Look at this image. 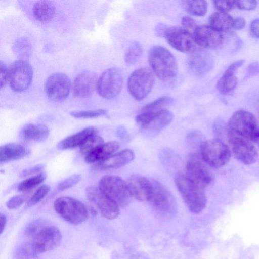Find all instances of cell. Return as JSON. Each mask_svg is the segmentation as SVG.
Returning a JSON list of instances; mask_svg holds the SVG:
<instances>
[{"instance_id": "cell-27", "label": "cell", "mask_w": 259, "mask_h": 259, "mask_svg": "<svg viewBox=\"0 0 259 259\" xmlns=\"http://www.w3.org/2000/svg\"><path fill=\"white\" fill-rule=\"evenodd\" d=\"M173 118V114L167 109L153 111L150 122L144 130L152 133L159 132L168 125Z\"/></svg>"}, {"instance_id": "cell-19", "label": "cell", "mask_w": 259, "mask_h": 259, "mask_svg": "<svg viewBox=\"0 0 259 259\" xmlns=\"http://www.w3.org/2000/svg\"><path fill=\"white\" fill-rule=\"evenodd\" d=\"M97 74L92 71H86L80 73L73 83L74 96L83 98L91 95L97 88Z\"/></svg>"}, {"instance_id": "cell-34", "label": "cell", "mask_w": 259, "mask_h": 259, "mask_svg": "<svg viewBox=\"0 0 259 259\" xmlns=\"http://www.w3.org/2000/svg\"><path fill=\"white\" fill-rule=\"evenodd\" d=\"M104 143L103 139L96 134L89 137L80 147V152L86 155Z\"/></svg>"}, {"instance_id": "cell-2", "label": "cell", "mask_w": 259, "mask_h": 259, "mask_svg": "<svg viewBox=\"0 0 259 259\" xmlns=\"http://www.w3.org/2000/svg\"><path fill=\"white\" fill-rule=\"evenodd\" d=\"M148 59L152 71L160 80L169 81L177 75L176 60L166 48L160 46H153L149 50Z\"/></svg>"}, {"instance_id": "cell-43", "label": "cell", "mask_w": 259, "mask_h": 259, "mask_svg": "<svg viewBox=\"0 0 259 259\" xmlns=\"http://www.w3.org/2000/svg\"><path fill=\"white\" fill-rule=\"evenodd\" d=\"M201 137L200 134L197 131H193L187 136V143L191 148H195L198 145L200 147L203 142H201Z\"/></svg>"}, {"instance_id": "cell-51", "label": "cell", "mask_w": 259, "mask_h": 259, "mask_svg": "<svg viewBox=\"0 0 259 259\" xmlns=\"http://www.w3.org/2000/svg\"><path fill=\"white\" fill-rule=\"evenodd\" d=\"M117 133L118 136L120 138H124L127 137L126 131L122 127H120L118 128Z\"/></svg>"}, {"instance_id": "cell-29", "label": "cell", "mask_w": 259, "mask_h": 259, "mask_svg": "<svg viewBox=\"0 0 259 259\" xmlns=\"http://www.w3.org/2000/svg\"><path fill=\"white\" fill-rule=\"evenodd\" d=\"M233 18L227 13L218 12L209 17V25L220 32L232 28Z\"/></svg>"}, {"instance_id": "cell-37", "label": "cell", "mask_w": 259, "mask_h": 259, "mask_svg": "<svg viewBox=\"0 0 259 259\" xmlns=\"http://www.w3.org/2000/svg\"><path fill=\"white\" fill-rule=\"evenodd\" d=\"M50 190V187L49 186L41 185L30 197L27 202V206H34L39 202L48 194Z\"/></svg>"}, {"instance_id": "cell-32", "label": "cell", "mask_w": 259, "mask_h": 259, "mask_svg": "<svg viewBox=\"0 0 259 259\" xmlns=\"http://www.w3.org/2000/svg\"><path fill=\"white\" fill-rule=\"evenodd\" d=\"M47 175L44 172H40L35 176L25 179L20 183L18 187V191L26 192L34 188L46 179Z\"/></svg>"}, {"instance_id": "cell-50", "label": "cell", "mask_w": 259, "mask_h": 259, "mask_svg": "<svg viewBox=\"0 0 259 259\" xmlns=\"http://www.w3.org/2000/svg\"><path fill=\"white\" fill-rule=\"evenodd\" d=\"M1 233L2 234L5 229L6 223L7 218L5 215L3 214H1Z\"/></svg>"}, {"instance_id": "cell-17", "label": "cell", "mask_w": 259, "mask_h": 259, "mask_svg": "<svg viewBox=\"0 0 259 259\" xmlns=\"http://www.w3.org/2000/svg\"><path fill=\"white\" fill-rule=\"evenodd\" d=\"M195 42L207 49H215L223 42L222 32L209 25L197 26L193 32Z\"/></svg>"}, {"instance_id": "cell-22", "label": "cell", "mask_w": 259, "mask_h": 259, "mask_svg": "<svg viewBox=\"0 0 259 259\" xmlns=\"http://www.w3.org/2000/svg\"><path fill=\"white\" fill-rule=\"evenodd\" d=\"M134 158L135 154L132 150L125 149L111 155L105 159L98 162L97 167L100 169L118 168L131 162Z\"/></svg>"}, {"instance_id": "cell-33", "label": "cell", "mask_w": 259, "mask_h": 259, "mask_svg": "<svg viewBox=\"0 0 259 259\" xmlns=\"http://www.w3.org/2000/svg\"><path fill=\"white\" fill-rule=\"evenodd\" d=\"M143 53V49L140 43L133 42L128 48L124 56V61L127 64L135 63Z\"/></svg>"}, {"instance_id": "cell-48", "label": "cell", "mask_w": 259, "mask_h": 259, "mask_svg": "<svg viewBox=\"0 0 259 259\" xmlns=\"http://www.w3.org/2000/svg\"><path fill=\"white\" fill-rule=\"evenodd\" d=\"M246 24L245 20L242 17L233 18L232 28L236 30L243 28Z\"/></svg>"}, {"instance_id": "cell-28", "label": "cell", "mask_w": 259, "mask_h": 259, "mask_svg": "<svg viewBox=\"0 0 259 259\" xmlns=\"http://www.w3.org/2000/svg\"><path fill=\"white\" fill-rule=\"evenodd\" d=\"M33 15L37 21L46 23L50 21L55 13V7L49 1H39L33 5Z\"/></svg>"}, {"instance_id": "cell-25", "label": "cell", "mask_w": 259, "mask_h": 259, "mask_svg": "<svg viewBox=\"0 0 259 259\" xmlns=\"http://www.w3.org/2000/svg\"><path fill=\"white\" fill-rule=\"evenodd\" d=\"M119 147V143L116 141L104 143L86 155L85 161L88 163L99 162L112 155Z\"/></svg>"}, {"instance_id": "cell-21", "label": "cell", "mask_w": 259, "mask_h": 259, "mask_svg": "<svg viewBox=\"0 0 259 259\" xmlns=\"http://www.w3.org/2000/svg\"><path fill=\"white\" fill-rule=\"evenodd\" d=\"M244 60H237L231 64L226 69L217 82V88L223 95L231 94L235 89L238 79L234 73L236 70L244 63Z\"/></svg>"}, {"instance_id": "cell-20", "label": "cell", "mask_w": 259, "mask_h": 259, "mask_svg": "<svg viewBox=\"0 0 259 259\" xmlns=\"http://www.w3.org/2000/svg\"><path fill=\"white\" fill-rule=\"evenodd\" d=\"M132 196L140 201L148 199L151 188V179L139 175H133L126 181Z\"/></svg>"}, {"instance_id": "cell-4", "label": "cell", "mask_w": 259, "mask_h": 259, "mask_svg": "<svg viewBox=\"0 0 259 259\" xmlns=\"http://www.w3.org/2000/svg\"><path fill=\"white\" fill-rule=\"evenodd\" d=\"M147 201L157 213L170 218L177 210L176 199L170 191L159 181L151 179V188Z\"/></svg>"}, {"instance_id": "cell-26", "label": "cell", "mask_w": 259, "mask_h": 259, "mask_svg": "<svg viewBox=\"0 0 259 259\" xmlns=\"http://www.w3.org/2000/svg\"><path fill=\"white\" fill-rule=\"evenodd\" d=\"M49 134L48 127L44 124H29L22 130L21 136L27 142H39L46 140Z\"/></svg>"}, {"instance_id": "cell-1", "label": "cell", "mask_w": 259, "mask_h": 259, "mask_svg": "<svg viewBox=\"0 0 259 259\" xmlns=\"http://www.w3.org/2000/svg\"><path fill=\"white\" fill-rule=\"evenodd\" d=\"M25 234L37 255L54 249L60 244L62 238L59 229L43 218L29 223L26 227Z\"/></svg>"}, {"instance_id": "cell-7", "label": "cell", "mask_w": 259, "mask_h": 259, "mask_svg": "<svg viewBox=\"0 0 259 259\" xmlns=\"http://www.w3.org/2000/svg\"><path fill=\"white\" fill-rule=\"evenodd\" d=\"M58 214L67 222L78 225L85 221L89 215L85 205L79 200L67 196L58 198L54 203Z\"/></svg>"}, {"instance_id": "cell-40", "label": "cell", "mask_w": 259, "mask_h": 259, "mask_svg": "<svg viewBox=\"0 0 259 259\" xmlns=\"http://www.w3.org/2000/svg\"><path fill=\"white\" fill-rule=\"evenodd\" d=\"M28 196L26 194L18 195L11 197L7 202L6 206L10 209L19 207L27 200Z\"/></svg>"}, {"instance_id": "cell-41", "label": "cell", "mask_w": 259, "mask_h": 259, "mask_svg": "<svg viewBox=\"0 0 259 259\" xmlns=\"http://www.w3.org/2000/svg\"><path fill=\"white\" fill-rule=\"evenodd\" d=\"M213 5L220 12L225 13H227L235 7L234 1H214Z\"/></svg>"}, {"instance_id": "cell-15", "label": "cell", "mask_w": 259, "mask_h": 259, "mask_svg": "<svg viewBox=\"0 0 259 259\" xmlns=\"http://www.w3.org/2000/svg\"><path fill=\"white\" fill-rule=\"evenodd\" d=\"M228 135L231 151L238 160L245 165L256 162L257 151L252 142L237 135Z\"/></svg>"}, {"instance_id": "cell-42", "label": "cell", "mask_w": 259, "mask_h": 259, "mask_svg": "<svg viewBox=\"0 0 259 259\" xmlns=\"http://www.w3.org/2000/svg\"><path fill=\"white\" fill-rule=\"evenodd\" d=\"M235 5L239 9L250 11L255 9L257 2L253 0L235 1Z\"/></svg>"}, {"instance_id": "cell-47", "label": "cell", "mask_w": 259, "mask_h": 259, "mask_svg": "<svg viewBox=\"0 0 259 259\" xmlns=\"http://www.w3.org/2000/svg\"><path fill=\"white\" fill-rule=\"evenodd\" d=\"M247 73L249 76L259 74V63L257 62L251 63L247 68Z\"/></svg>"}, {"instance_id": "cell-13", "label": "cell", "mask_w": 259, "mask_h": 259, "mask_svg": "<svg viewBox=\"0 0 259 259\" xmlns=\"http://www.w3.org/2000/svg\"><path fill=\"white\" fill-rule=\"evenodd\" d=\"M85 191L88 200L98 209L104 218L112 220L119 215L118 205L105 194L98 186H90Z\"/></svg>"}, {"instance_id": "cell-46", "label": "cell", "mask_w": 259, "mask_h": 259, "mask_svg": "<svg viewBox=\"0 0 259 259\" xmlns=\"http://www.w3.org/2000/svg\"><path fill=\"white\" fill-rule=\"evenodd\" d=\"M0 87L4 88L8 81V69L6 65L1 61L0 63Z\"/></svg>"}, {"instance_id": "cell-3", "label": "cell", "mask_w": 259, "mask_h": 259, "mask_svg": "<svg viewBox=\"0 0 259 259\" xmlns=\"http://www.w3.org/2000/svg\"><path fill=\"white\" fill-rule=\"evenodd\" d=\"M174 181L189 210L194 214L201 212L207 203V198L204 189L182 173L176 174Z\"/></svg>"}, {"instance_id": "cell-18", "label": "cell", "mask_w": 259, "mask_h": 259, "mask_svg": "<svg viewBox=\"0 0 259 259\" xmlns=\"http://www.w3.org/2000/svg\"><path fill=\"white\" fill-rule=\"evenodd\" d=\"M212 56L203 49H195L190 52L188 59L190 70L197 76H201L207 73L213 65Z\"/></svg>"}, {"instance_id": "cell-44", "label": "cell", "mask_w": 259, "mask_h": 259, "mask_svg": "<svg viewBox=\"0 0 259 259\" xmlns=\"http://www.w3.org/2000/svg\"><path fill=\"white\" fill-rule=\"evenodd\" d=\"M44 165L42 164H38L32 167L26 168L22 170L20 174L21 178L26 177L33 174L38 173L42 170Z\"/></svg>"}, {"instance_id": "cell-31", "label": "cell", "mask_w": 259, "mask_h": 259, "mask_svg": "<svg viewBox=\"0 0 259 259\" xmlns=\"http://www.w3.org/2000/svg\"><path fill=\"white\" fill-rule=\"evenodd\" d=\"M14 51L19 60H26L30 55L31 44L25 38L17 40L14 45Z\"/></svg>"}, {"instance_id": "cell-9", "label": "cell", "mask_w": 259, "mask_h": 259, "mask_svg": "<svg viewBox=\"0 0 259 259\" xmlns=\"http://www.w3.org/2000/svg\"><path fill=\"white\" fill-rule=\"evenodd\" d=\"M155 82L152 70L141 67L134 70L127 80V89L131 96L136 100L145 98L151 92Z\"/></svg>"}, {"instance_id": "cell-52", "label": "cell", "mask_w": 259, "mask_h": 259, "mask_svg": "<svg viewBox=\"0 0 259 259\" xmlns=\"http://www.w3.org/2000/svg\"><path fill=\"white\" fill-rule=\"evenodd\" d=\"M255 144L259 147V138H258L256 142H255Z\"/></svg>"}, {"instance_id": "cell-30", "label": "cell", "mask_w": 259, "mask_h": 259, "mask_svg": "<svg viewBox=\"0 0 259 259\" xmlns=\"http://www.w3.org/2000/svg\"><path fill=\"white\" fill-rule=\"evenodd\" d=\"M185 10L191 15L196 16L205 15L207 11V3L205 1H185L182 2Z\"/></svg>"}, {"instance_id": "cell-8", "label": "cell", "mask_w": 259, "mask_h": 259, "mask_svg": "<svg viewBox=\"0 0 259 259\" xmlns=\"http://www.w3.org/2000/svg\"><path fill=\"white\" fill-rule=\"evenodd\" d=\"M98 187L121 207L130 203L132 197L126 182L119 177L106 175L101 178Z\"/></svg>"}, {"instance_id": "cell-11", "label": "cell", "mask_w": 259, "mask_h": 259, "mask_svg": "<svg viewBox=\"0 0 259 259\" xmlns=\"http://www.w3.org/2000/svg\"><path fill=\"white\" fill-rule=\"evenodd\" d=\"M161 35L174 49L183 52H191L195 49L193 34L184 28L177 27H160Z\"/></svg>"}, {"instance_id": "cell-24", "label": "cell", "mask_w": 259, "mask_h": 259, "mask_svg": "<svg viewBox=\"0 0 259 259\" xmlns=\"http://www.w3.org/2000/svg\"><path fill=\"white\" fill-rule=\"evenodd\" d=\"M30 153L29 150L23 145L9 143L0 147V162L5 163L22 159Z\"/></svg>"}, {"instance_id": "cell-5", "label": "cell", "mask_w": 259, "mask_h": 259, "mask_svg": "<svg viewBox=\"0 0 259 259\" xmlns=\"http://www.w3.org/2000/svg\"><path fill=\"white\" fill-rule=\"evenodd\" d=\"M228 134L243 137L255 143L259 138V123L251 113L239 110L233 113L228 121Z\"/></svg>"}, {"instance_id": "cell-16", "label": "cell", "mask_w": 259, "mask_h": 259, "mask_svg": "<svg viewBox=\"0 0 259 259\" xmlns=\"http://www.w3.org/2000/svg\"><path fill=\"white\" fill-rule=\"evenodd\" d=\"M71 88L69 77L62 73H56L47 79L45 90L48 97L55 101H61L68 96Z\"/></svg>"}, {"instance_id": "cell-10", "label": "cell", "mask_w": 259, "mask_h": 259, "mask_svg": "<svg viewBox=\"0 0 259 259\" xmlns=\"http://www.w3.org/2000/svg\"><path fill=\"white\" fill-rule=\"evenodd\" d=\"M122 84L121 70L117 67H112L105 70L98 78L97 89L101 97L111 99L119 95Z\"/></svg>"}, {"instance_id": "cell-38", "label": "cell", "mask_w": 259, "mask_h": 259, "mask_svg": "<svg viewBox=\"0 0 259 259\" xmlns=\"http://www.w3.org/2000/svg\"><path fill=\"white\" fill-rule=\"evenodd\" d=\"M106 114V111L103 109L90 111H73L71 115L77 118H91L103 116Z\"/></svg>"}, {"instance_id": "cell-49", "label": "cell", "mask_w": 259, "mask_h": 259, "mask_svg": "<svg viewBox=\"0 0 259 259\" xmlns=\"http://www.w3.org/2000/svg\"><path fill=\"white\" fill-rule=\"evenodd\" d=\"M250 29L252 35L259 38V18L253 20L250 25Z\"/></svg>"}, {"instance_id": "cell-39", "label": "cell", "mask_w": 259, "mask_h": 259, "mask_svg": "<svg viewBox=\"0 0 259 259\" xmlns=\"http://www.w3.org/2000/svg\"><path fill=\"white\" fill-rule=\"evenodd\" d=\"M81 179L80 175L75 174L63 180L58 185L57 188L59 191H64L77 184Z\"/></svg>"}, {"instance_id": "cell-6", "label": "cell", "mask_w": 259, "mask_h": 259, "mask_svg": "<svg viewBox=\"0 0 259 259\" xmlns=\"http://www.w3.org/2000/svg\"><path fill=\"white\" fill-rule=\"evenodd\" d=\"M200 156L203 161L209 166L220 168L229 161L230 148L219 139L204 141L200 147Z\"/></svg>"}, {"instance_id": "cell-36", "label": "cell", "mask_w": 259, "mask_h": 259, "mask_svg": "<svg viewBox=\"0 0 259 259\" xmlns=\"http://www.w3.org/2000/svg\"><path fill=\"white\" fill-rule=\"evenodd\" d=\"M37 255L29 242L21 244L17 248L15 254L16 259H34Z\"/></svg>"}, {"instance_id": "cell-23", "label": "cell", "mask_w": 259, "mask_h": 259, "mask_svg": "<svg viewBox=\"0 0 259 259\" xmlns=\"http://www.w3.org/2000/svg\"><path fill=\"white\" fill-rule=\"evenodd\" d=\"M97 130L92 126L86 127L81 131L63 139L58 144L59 149L64 150L80 147L91 136L96 134Z\"/></svg>"}, {"instance_id": "cell-14", "label": "cell", "mask_w": 259, "mask_h": 259, "mask_svg": "<svg viewBox=\"0 0 259 259\" xmlns=\"http://www.w3.org/2000/svg\"><path fill=\"white\" fill-rule=\"evenodd\" d=\"M201 157L197 153L188 155L186 166V176L202 188L209 185L212 175Z\"/></svg>"}, {"instance_id": "cell-45", "label": "cell", "mask_w": 259, "mask_h": 259, "mask_svg": "<svg viewBox=\"0 0 259 259\" xmlns=\"http://www.w3.org/2000/svg\"><path fill=\"white\" fill-rule=\"evenodd\" d=\"M183 28L190 32V30H193V32L197 27L194 20L189 16H184L181 20Z\"/></svg>"}, {"instance_id": "cell-12", "label": "cell", "mask_w": 259, "mask_h": 259, "mask_svg": "<svg viewBox=\"0 0 259 259\" xmlns=\"http://www.w3.org/2000/svg\"><path fill=\"white\" fill-rule=\"evenodd\" d=\"M32 77V68L26 60L15 61L8 68V81L11 89L16 92L26 90L30 85Z\"/></svg>"}, {"instance_id": "cell-35", "label": "cell", "mask_w": 259, "mask_h": 259, "mask_svg": "<svg viewBox=\"0 0 259 259\" xmlns=\"http://www.w3.org/2000/svg\"><path fill=\"white\" fill-rule=\"evenodd\" d=\"M173 99L167 96H161L152 102L146 104L142 108L143 111H155L170 104Z\"/></svg>"}]
</instances>
